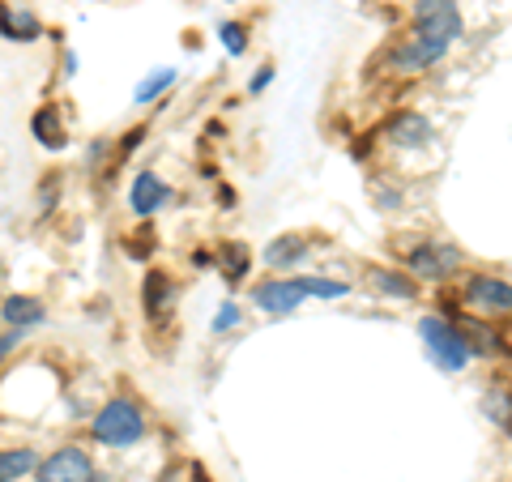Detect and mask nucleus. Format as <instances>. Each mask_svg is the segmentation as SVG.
Here are the masks:
<instances>
[{
  "label": "nucleus",
  "instance_id": "8",
  "mask_svg": "<svg viewBox=\"0 0 512 482\" xmlns=\"http://www.w3.org/2000/svg\"><path fill=\"white\" fill-rule=\"evenodd\" d=\"M303 299H308V295L299 291V282H295V278H274V282L252 286V303H256L261 312H269V316H286V312H295Z\"/></svg>",
  "mask_w": 512,
  "mask_h": 482
},
{
  "label": "nucleus",
  "instance_id": "23",
  "mask_svg": "<svg viewBox=\"0 0 512 482\" xmlns=\"http://www.w3.org/2000/svg\"><path fill=\"white\" fill-rule=\"evenodd\" d=\"M235 325H239V308H235V303H222V312L214 316V333H227Z\"/></svg>",
  "mask_w": 512,
  "mask_h": 482
},
{
  "label": "nucleus",
  "instance_id": "16",
  "mask_svg": "<svg viewBox=\"0 0 512 482\" xmlns=\"http://www.w3.org/2000/svg\"><path fill=\"white\" fill-rule=\"evenodd\" d=\"M171 295H175L171 278L154 269L150 278H146V312H150V316H163V312H167V303H171Z\"/></svg>",
  "mask_w": 512,
  "mask_h": 482
},
{
  "label": "nucleus",
  "instance_id": "22",
  "mask_svg": "<svg viewBox=\"0 0 512 482\" xmlns=\"http://www.w3.org/2000/svg\"><path fill=\"white\" fill-rule=\"evenodd\" d=\"M222 43H227V52H231V56H244V47H248L244 26H239V22H227V26H222Z\"/></svg>",
  "mask_w": 512,
  "mask_h": 482
},
{
  "label": "nucleus",
  "instance_id": "27",
  "mask_svg": "<svg viewBox=\"0 0 512 482\" xmlns=\"http://www.w3.org/2000/svg\"><path fill=\"white\" fill-rule=\"evenodd\" d=\"M90 482H111V478L107 474H90Z\"/></svg>",
  "mask_w": 512,
  "mask_h": 482
},
{
  "label": "nucleus",
  "instance_id": "11",
  "mask_svg": "<svg viewBox=\"0 0 512 482\" xmlns=\"http://www.w3.org/2000/svg\"><path fill=\"white\" fill-rule=\"evenodd\" d=\"M0 316H5L13 329H35V325H43L47 312H43V303L35 295H13V299H5Z\"/></svg>",
  "mask_w": 512,
  "mask_h": 482
},
{
  "label": "nucleus",
  "instance_id": "15",
  "mask_svg": "<svg viewBox=\"0 0 512 482\" xmlns=\"http://www.w3.org/2000/svg\"><path fill=\"white\" fill-rule=\"evenodd\" d=\"M483 410H487V419H491L495 427L512 436V389H491V393L483 397Z\"/></svg>",
  "mask_w": 512,
  "mask_h": 482
},
{
  "label": "nucleus",
  "instance_id": "14",
  "mask_svg": "<svg viewBox=\"0 0 512 482\" xmlns=\"http://www.w3.org/2000/svg\"><path fill=\"white\" fill-rule=\"evenodd\" d=\"M457 333L466 337V346H470V355H495L500 350V337H495L483 320H461Z\"/></svg>",
  "mask_w": 512,
  "mask_h": 482
},
{
  "label": "nucleus",
  "instance_id": "5",
  "mask_svg": "<svg viewBox=\"0 0 512 482\" xmlns=\"http://www.w3.org/2000/svg\"><path fill=\"white\" fill-rule=\"evenodd\" d=\"M414 30L453 43L461 35V9H457V0H419V5H414Z\"/></svg>",
  "mask_w": 512,
  "mask_h": 482
},
{
  "label": "nucleus",
  "instance_id": "13",
  "mask_svg": "<svg viewBox=\"0 0 512 482\" xmlns=\"http://www.w3.org/2000/svg\"><path fill=\"white\" fill-rule=\"evenodd\" d=\"M303 256H308V239H299V235H282V239H274V244L265 248V265L286 269V265H299Z\"/></svg>",
  "mask_w": 512,
  "mask_h": 482
},
{
  "label": "nucleus",
  "instance_id": "19",
  "mask_svg": "<svg viewBox=\"0 0 512 482\" xmlns=\"http://www.w3.org/2000/svg\"><path fill=\"white\" fill-rule=\"evenodd\" d=\"M303 295H316V299H342L346 295V282H329V278H295Z\"/></svg>",
  "mask_w": 512,
  "mask_h": 482
},
{
  "label": "nucleus",
  "instance_id": "21",
  "mask_svg": "<svg viewBox=\"0 0 512 482\" xmlns=\"http://www.w3.org/2000/svg\"><path fill=\"white\" fill-rule=\"evenodd\" d=\"M244 273H248V248L231 244V248H227V278H231V282H239Z\"/></svg>",
  "mask_w": 512,
  "mask_h": 482
},
{
  "label": "nucleus",
  "instance_id": "4",
  "mask_svg": "<svg viewBox=\"0 0 512 482\" xmlns=\"http://www.w3.org/2000/svg\"><path fill=\"white\" fill-rule=\"evenodd\" d=\"M466 303L478 316H512V286L495 273H474L466 282Z\"/></svg>",
  "mask_w": 512,
  "mask_h": 482
},
{
  "label": "nucleus",
  "instance_id": "20",
  "mask_svg": "<svg viewBox=\"0 0 512 482\" xmlns=\"http://www.w3.org/2000/svg\"><path fill=\"white\" fill-rule=\"evenodd\" d=\"M171 82H175V69H163L158 77H146V82L137 86V103H150V99H158V94H163Z\"/></svg>",
  "mask_w": 512,
  "mask_h": 482
},
{
  "label": "nucleus",
  "instance_id": "6",
  "mask_svg": "<svg viewBox=\"0 0 512 482\" xmlns=\"http://www.w3.org/2000/svg\"><path fill=\"white\" fill-rule=\"evenodd\" d=\"M444 52H448V43L444 39H436V35H423V30H414V35L402 43V47H393V69L397 73H423V69H431L436 60H444Z\"/></svg>",
  "mask_w": 512,
  "mask_h": 482
},
{
  "label": "nucleus",
  "instance_id": "7",
  "mask_svg": "<svg viewBox=\"0 0 512 482\" xmlns=\"http://www.w3.org/2000/svg\"><path fill=\"white\" fill-rule=\"evenodd\" d=\"M39 482H90L94 474V461L86 457V448H77V444H64L56 448L47 461H39Z\"/></svg>",
  "mask_w": 512,
  "mask_h": 482
},
{
  "label": "nucleus",
  "instance_id": "2",
  "mask_svg": "<svg viewBox=\"0 0 512 482\" xmlns=\"http://www.w3.org/2000/svg\"><path fill=\"white\" fill-rule=\"evenodd\" d=\"M419 337H423L427 355L436 359V363L444 367V372H461V367L470 363V346H466V337L457 333L453 320L423 316V320H419Z\"/></svg>",
  "mask_w": 512,
  "mask_h": 482
},
{
  "label": "nucleus",
  "instance_id": "12",
  "mask_svg": "<svg viewBox=\"0 0 512 482\" xmlns=\"http://www.w3.org/2000/svg\"><path fill=\"white\" fill-rule=\"evenodd\" d=\"M39 470L35 448H0V482H18Z\"/></svg>",
  "mask_w": 512,
  "mask_h": 482
},
{
  "label": "nucleus",
  "instance_id": "26",
  "mask_svg": "<svg viewBox=\"0 0 512 482\" xmlns=\"http://www.w3.org/2000/svg\"><path fill=\"white\" fill-rule=\"evenodd\" d=\"M192 482H210V478H205V470H201V465H197V470H192Z\"/></svg>",
  "mask_w": 512,
  "mask_h": 482
},
{
  "label": "nucleus",
  "instance_id": "24",
  "mask_svg": "<svg viewBox=\"0 0 512 482\" xmlns=\"http://www.w3.org/2000/svg\"><path fill=\"white\" fill-rule=\"evenodd\" d=\"M18 342H22V329H13V333H5V337H0V359H5L9 350L18 346Z\"/></svg>",
  "mask_w": 512,
  "mask_h": 482
},
{
  "label": "nucleus",
  "instance_id": "3",
  "mask_svg": "<svg viewBox=\"0 0 512 482\" xmlns=\"http://www.w3.org/2000/svg\"><path fill=\"white\" fill-rule=\"evenodd\" d=\"M461 269V248L444 244V239H423L419 248L410 252V273H419V278H453V273Z\"/></svg>",
  "mask_w": 512,
  "mask_h": 482
},
{
  "label": "nucleus",
  "instance_id": "10",
  "mask_svg": "<svg viewBox=\"0 0 512 482\" xmlns=\"http://www.w3.org/2000/svg\"><path fill=\"white\" fill-rule=\"evenodd\" d=\"M167 201H171V188L163 175H154V171H141L133 180V192H128V205H133V214H141V218L158 214Z\"/></svg>",
  "mask_w": 512,
  "mask_h": 482
},
{
  "label": "nucleus",
  "instance_id": "9",
  "mask_svg": "<svg viewBox=\"0 0 512 482\" xmlns=\"http://www.w3.org/2000/svg\"><path fill=\"white\" fill-rule=\"evenodd\" d=\"M384 137H389L397 150H423L427 141L436 137V128H431V120L419 116V111H397V116L384 124Z\"/></svg>",
  "mask_w": 512,
  "mask_h": 482
},
{
  "label": "nucleus",
  "instance_id": "1",
  "mask_svg": "<svg viewBox=\"0 0 512 482\" xmlns=\"http://www.w3.org/2000/svg\"><path fill=\"white\" fill-rule=\"evenodd\" d=\"M94 444L103 448H133L141 436H146V419H141V410L133 406V401H107V406L94 414Z\"/></svg>",
  "mask_w": 512,
  "mask_h": 482
},
{
  "label": "nucleus",
  "instance_id": "18",
  "mask_svg": "<svg viewBox=\"0 0 512 482\" xmlns=\"http://www.w3.org/2000/svg\"><path fill=\"white\" fill-rule=\"evenodd\" d=\"M35 137H39V146H47V150H60L64 146V128H60L52 107H43L39 116H35Z\"/></svg>",
  "mask_w": 512,
  "mask_h": 482
},
{
  "label": "nucleus",
  "instance_id": "17",
  "mask_svg": "<svg viewBox=\"0 0 512 482\" xmlns=\"http://www.w3.org/2000/svg\"><path fill=\"white\" fill-rule=\"evenodd\" d=\"M372 282H376V291L393 295V299H414L419 295V286H414L410 278H402V273H393V269H372Z\"/></svg>",
  "mask_w": 512,
  "mask_h": 482
},
{
  "label": "nucleus",
  "instance_id": "25",
  "mask_svg": "<svg viewBox=\"0 0 512 482\" xmlns=\"http://www.w3.org/2000/svg\"><path fill=\"white\" fill-rule=\"evenodd\" d=\"M269 77H274V73H261V77H252V94H256V90H265V86H269Z\"/></svg>",
  "mask_w": 512,
  "mask_h": 482
}]
</instances>
